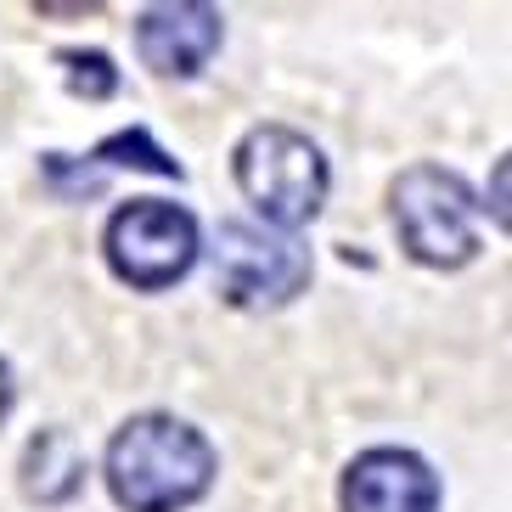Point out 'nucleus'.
I'll return each instance as SVG.
<instances>
[{
	"mask_svg": "<svg viewBox=\"0 0 512 512\" xmlns=\"http://www.w3.org/2000/svg\"><path fill=\"white\" fill-rule=\"evenodd\" d=\"M6 411H12V366L0 361V422H6Z\"/></svg>",
	"mask_w": 512,
	"mask_h": 512,
	"instance_id": "12",
	"label": "nucleus"
},
{
	"mask_svg": "<svg viewBox=\"0 0 512 512\" xmlns=\"http://www.w3.org/2000/svg\"><path fill=\"white\" fill-rule=\"evenodd\" d=\"M85 164L96 169V175H113V169H147V175H164V181H181L186 169H181V158H169L158 141H152V130L147 124H130V130H113V136L102 141V147H91V158Z\"/></svg>",
	"mask_w": 512,
	"mask_h": 512,
	"instance_id": "9",
	"label": "nucleus"
},
{
	"mask_svg": "<svg viewBox=\"0 0 512 512\" xmlns=\"http://www.w3.org/2000/svg\"><path fill=\"white\" fill-rule=\"evenodd\" d=\"M214 287L220 299L237 304V310H282L310 287L316 265H310V248L299 237H282V231H265L254 220H220L214 231Z\"/></svg>",
	"mask_w": 512,
	"mask_h": 512,
	"instance_id": "5",
	"label": "nucleus"
},
{
	"mask_svg": "<svg viewBox=\"0 0 512 512\" xmlns=\"http://www.w3.org/2000/svg\"><path fill=\"white\" fill-rule=\"evenodd\" d=\"M62 68V85L74 96H85V102H107V96L119 91V68H113V57L107 51H85V46H62L57 57H51Z\"/></svg>",
	"mask_w": 512,
	"mask_h": 512,
	"instance_id": "10",
	"label": "nucleus"
},
{
	"mask_svg": "<svg viewBox=\"0 0 512 512\" xmlns=\"http://www.w3.org/2000/svg\"><path fill=\"white\" fill-rule=\"evenodd\" d=\"M220 456L186 417L141 411L107 439L102 479L124 512H186L209 496Z\"/></svg>",
	"mask_w": 512,
	"mask_h": 512,
	"instance_id": "1",
	"label": "nucleus"
},
{
	"mask_svg": "<svg viewBox=\"0 0 512 512\" xmlns=\"http://www.w3.org/2000/svg\"><path fill=\"white\" fill-rule=\"evenodd\" d=\"M220 40H226V17L197 0L147 6L136 17V51L158 79H197L214 62Z\"/></svg>",
	"mask_w": 512,
	"mask_h": 512,
	"instance_id": "6",
	"label": "nucleus"
},
{
	"mask_svg": "<svg viewBox=\"0 0 512 512\" xmlns=\"http://www.w3.org/2000/svg\"><path fill=\"white\" fill-rule=\"evenodd\" d=\"M231 175H237V192L265 220V231H282V237L316 220L332 186L321 147L287 124H254L231 152Z\"/></svg>",
	"mask_w": 512,
	"mask_h": 512,
	"instance_id": "2",
	"label": "nucleus"
},
{
	"mask_svg": "<svg viewBox=\"0 0 512 512\" xmlns=\"http://www.w3.org/2000/svg\"><path fill=\"white\" fill-rule=\"evenodd\" d=\"M344 512H439V473L417 451L372 445L344 467Z\"/></svg>",
	"mask_w": 512,
	"mask_h": 512,
	"instance_id": "7",
	"label": "nucleus"
},
{
	"mask_svg": "<svg viewBox=\"0 0 512 512\" xmlns=\"http://www.w3.org/2000/svg\"><path fill=\"white\" fill-rule=\"evenodd\" d=\"M490 209H496V226H507V164H496V203Z\"/></svg>",
	"mask_w": 512,
	"mask_h": 512,
	"instance_id": "11",
	"label": "nucleus"
},
{
	"mask_svg": "<svg viewBox=\"0 0 512 512\" xmlns=\"http://www.w3.org/2000/svg\"><path fill=\"white\" fill-rule=\"evenodd\" d=\"M389 214L394 231H400V248L428 271H456L479 254V203H473V192L456 169L439 164L400 169L389 186Z\"/></svg>",
	"mask_w": 512,
	"mask_h": 512,
	"instance_id": "3",
	"label": "nucleus"
},
{
	"mask_svg": "<svg viewBox=\"0 0 512 512\" xmlns=\"http://www.w3.org/2000/svg\"><path fill=\"white\" fill-rule=\"evenodd\" d=\"M107 271L130 282L136 293H164L175 287L203 254V231H197L192 209L164 203V197H130L124 209H113L102 231Z\"/></svg>",
	"mask_w": 512,
	"mask_h": 512,
	"instance_id": "4",
	"label": "nucleus"
},
{
	"mask_svg": "<svg viewBox=\"0 0 512 512\" xmlns=\"http://www.w3.org/2000/svg\"><path fill=\"white\" fill-rule=\"evenodd\" d=\"M23 496L40 501V507H62L85 490V451L68 428H40V434L23 445Z\"/></svg>",
	"mask_w": 512,
	"mask_h": 512,
	"instance_id": "8",
	"label": "nucleus"
}]
</instances>
